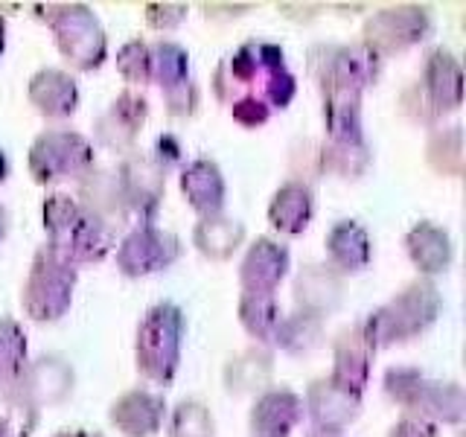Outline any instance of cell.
Wrapping results in <instances>:
<instances>
[{
	"label": "cell",
	"mask_w": 466,
	"mask_h": 437,
	"mask_svg": "<svg viewBox=\"0 0 466 437\" xmlns=\"http://www.w3.org/2000/svg\"><path fill=\"white\" fill-rule=\"evenodd\" d=\"M213 94L245 128H259L274 111L291 106L298 79L286 65L280 44L248 38L213 70Z\"/></svg>",
	"instance_id": "obj_1"
},
{
	"label": "cell",
	"mask_w": 466,
	"mask_h": 437,
	"mask_svg": "<svg viewBox=\"0 0 466 437\" xmlns=\"http://www.w3.org/2000/svg\"><path fill=\"white\" fill-rule=\"evenodd\" d=\"M41 225L44 233H47L44 245L76 271L82 266H96L116 245V233L96 222L94 216H87L76 204V198L67 193H53L44 198Z\"/></svg>",
	"instance_id": "obj_2"
},
{
	"label": "cell",
	"mask_w": 466,
	"mask_h": 437,
	"mask_svg": "<svg viewBox=\"0 0 466 437\" xmlns=\"http://www.w3.org/2000/svg\"><path fill=\"white\" fill-rule=\"evenodd\" d=\"M443 312V298L437 286L426 277L408 283L402 291H397L388 303L373 310L361 320V330L368 335L370 347L385 350L393 344H405L420 339L422 332L434 327V320Z\"/></svg>",
	"instance_id": "obj_3"
},
{
	"label": "cell",
	"mask_w": 466,
	"mask_h": 437,
	"mask_svg": "<svg viewBox=\"0 0 466 437\" xmlns=\"http://www.w3.org/2000/svg\"><path fill=\"white\" fill-rule=\"evenodd\" d=\"M35 18L50 29L65 62L79 70H99L108 58V38L99 18L85 4H35Z\"/></svg>",
	"instance_id": "obj_4"
},
{
	"label": "cell",
	"mask_w": 466,
	"mask_h": 437,
	"mask_svg": "<svg viewBox=\"0 0 466 437\" xmlns=\"http://www.w3.org/2000/svg\"><path fill=\"white\" fill-rule=\"evenodd\" d=\"M187 318L181 306L155 303L146 310L135 332V368L152 385H172L181 364Z\"/></svg>",
	"instance_id": "obj_5"
},
{
	"label": "cell",
	"mask_w": 466,
	"mask_h": 437,
	"mask_svg": "<svg viewBox=\"0 0 466 437\" xmlns=\"http://www.w3.org/2000/svg\"><path fill=\"white\" fill-rule=\"evenodd\" d=\"M382 388L388 397L405 408L408 417H420L437 426H461L466 417V393L458 382L429 379L417 368H388Z\"/></svg>",
	"instance_id": "obj_6"
},
{
	"label": "cell",
	"mask_w": 466,
	"mask_h": 437,
	"mask_svg": "<svg viewBox=\"0 0 466 437\" xmlns=\"http://www.w3.org/2000/svg\"><path fill=\"white\" fill-rule=\"evenodd\" d=\"M76 280L79 271L58 259L47 245H41L21 289L24 315L35 324H53V320L65 318L73 303Z\"/></svg>",
	"instance_id": "obj_7"
},
{
	"label": "cell",
	"mask_w": 466,
	"mask_h": 437,
	"mask_svg": "<svg viewBox=\"0 0 466 437\" xmlns=\"http://www.w3.org/2000/svg\"><path fill=\"white\" fill-rule=\"evenodd\" d=\"M94 167V143L70 128L41 131L26 155V169L33 175V181L41 187L79 181Z\"/></svg>",
	"instance_id": "obj_8"
},
{
	"label": "cell",
	"mask_w": 466,
	"mask_h": 437,
	"mask_svg": "<svg viewBox=\"0 0 466 437\" xmlns=\"http://www.w3.org/2000/svg\"><path fill=\"white\" fill-rule=\"evenodd\" d=\"M306 67H309L312 82L320 87V94L332 91V87H344V91L361 94L364 87L379 82L382 73V58L361 41L356 44H315L306 56Z\"/></svg>",
	"instance_id": "obj_9"
},
{
	"label": "cell",
	"mask_w": 466,
	"mask_h": 437,
	"mask_svg": "<svg viewBox=\"0 0 466 437\" xmlns=\"http://www.w3.org/2000/svg\"><path fill=\"white\" fill-rule=\"evenodd\" d=\"M431 33H434L431 12L417 4H402V6H388L373 12L361 26V44L370 47L379 58H385L417 47Z\"/></svg>",
	"instance_id": "obj_10"
},
{
	"label": "cell",
	"mask_w": 466,
	"mask_h": 437,
	"mask_svg": "<svg viewBox=\"0 0 466 437\" xmlns=\"http://www.w3.org/2000/svg\"><path fill=\"white\" fill-rule=\"evenodd\" d=\"M181 251L184 245L175 233L155 225H137L116 245V269H120L123 277L140 280V277H152L172 269L181 259Z\"/></svg>",
	"instance_id": "obj_11"
},
{
	"label": "cell",
	"mask_w": 466,
	"mask_h": 437,
	"mask_svg": "<svg viewBox=\"0 0 466 437\" xmlns=\"http://www.w3.org/2000/svg\"><path fill=\"white\" fill-rule=\"evenodd\" d=\"M116 178H120L131 218H137L140 228L155 225L167 189V172L149 155L128 152L116 167Z\"/></svg>",
	"instance_id": "obj_12"
},
{
	"label": "cell",
	"mask_w": 466,
	"mask_h": 437,
	"mask_svg": "<svg viewBox=\"0 0 466 437\" xmlns=\"http://www.w3.org/2000/svg\"><path fill=\"white\" fill-rule=\"evenodd\" d=\"M146 117H149V102H146V97L135 91H123L96 117L94 137L102 149L126 158L128 152H135L137 137L146 126Z\"/></svg>",
	"instance_id": "obj_13"
},
{
	"label": "cell",
	"mask_w": 466,
	"mask_h": 437,
	"mask_svg": "<svg viewBox=\"0 0 466 437\" xmlns=\"http://www.w3.org/2000/svg\"><path fill=\"white\" fill-rule=\"evenodd\" d=\"M73 198H76V204L87 216H94L96 222L111 228L114 233H120L131 218L120 178H116V169L94 167L76 181V196Z\"/></svg>",
	"instance_id": "obj_14"
},
{
	"label": "cell",
	"mask_w": 466,
	"mask_h": 437,
	"mask_svg": "<svg viewBox=\"0 0 466 437\" xmlns=\"http://www.w3.org/2000/svg\"><path fill=\"white\" fill-rule=\"evenodd\" d=\"M291 269V254L280 239L259 237L239 262V286L248 295H274Z\"/></svg>",
	"instance_id": "obj_15"
},
{
	"label": "cell",
	"mask_w": 466,
	"mask_h": 437,
	"mask_svg": "<svg viewBox=\"0 0 466 437\" xmlns=\"http://www.w3.org/2000/svg\"><path fill=\"white\" fill-rule=\"evenodd\" d=\"M303 408L312 420V429L344 432L361 414V393L335 385L329 376H324L306 388Z\"/></svg>",
	"instance_id": "obj_16"
},
{
	"label": "cell",
	"mask_w": 466,
	"mask_h": 437,
	"mask_svg": "<svg viewBox=\"0 0 466 437\" xmlns=\"http://www.w3.org/2000/svg\"><path fill=\"white\" fill-rule=\"evenodd\" d=\"M306 417L303 397L289 388H268L254 400L248 412L251 437H289Z\"/></svg>",
	"instance_id": "obj_17"
},
{
	"label": "cell",
	"mask_w": 466,
	"mask_h": 437,
	"mask_svg": "<svg viewBox=\"0 0 466 437\" xmlns=\"http://www.w3.org/2000/svg\"><path fill=\"white\" fill-rule=\"evenodd\" d=\"M376 350L370 347L368 335L361 330V320L353 327H344L332 341V373L329 379L335 385H341L347 391L364 393L373 368Z\"/></svg>",
	"instance_id": "obj_18"
},
{
	"label": "cell",
	"mask_w": 466,
	"mask_h": 437,
	"mask_svg": "<svg viewBox=\"0 0 466 437\" xmlns=\"http://www.w3.org/2000/svg\"><path fill=\"white\" fill-rule=\"evenodd\" d=\"M164 397L146 388H131L120 393L108 408V422L123 437H155L160 426H164Z\"/></svg>",
	"instance_id": "obj_19"
},
{
	"label": "cell",
	"mask_w": 466,
	"mask_h": 437,
	"mask_svg": "<svg viewBox=\"0 0 466 437\" xmlns=\"http://www.w3.org/2000/svg\"><path fill=\"white\" fill-rule=\"evenodd\" d=\"M291 298H295V306L300 312H309L324 320L344 300V277L332 271L327 262H309L295 274Z\"/></svg>",
	"instance_id": "obj_20"
},
{
	"label": "cell",
	"mask_w": 466,
	"mask_h": 437,
	"mask_svg": "<svg viewBox=\"0 0 466 437\" xmlns=\"http://www.w3.org/2000/svg\"><path fill=\"white\" fill-rule=\"evenodd\" d=\"M417 82L441 117L461 108V102H463V67L449 50H443V47L429 50Z\"/></svg>",
	"instance_id": "obj_21"
},
{
	"label": "cell",
	"mask_w": 466,
	"mask_h": 437,
	"mask_svg": "<svg viewBox=\"0 0 466 437\" xmlns=\"http://www.w3.org/2000/svg\"><path fill=\"white\" fill-rule=\"evenodd\" d=\"M15 382L21 385V391L38 408H44V405H56V402L70 397L73 382H76V373H73V368L65 359L38 356L35 361L24 364V371L15 376Z\"/></svg>",
	"instance_id": "obj_22"
},
{
	"label": "cell",
	"mask_w": 466,
	"mask_h": 437,
	"mask_svg": "<svg viewBox=\"0 0 466 437\" xmlns=\"http://www.w3.org/2000/svg\"><path fill=\"white\" fill-rule=\"evenodd\" d=\"M29 106H33L44 120H67L79 108V85L70 73L58 67H44L33 73L26 85Z\"/></svg>",
	"instance_id": "obj_23"
},
{
	"label": "cell",
	"mask_w": 466,
	"mask_h": 437,
	"mask_svg": "<svg viewBox=\"0 0 466 437\" xmlns=\"http://www.w3.org/2000/svg\"><path fill=\"white\" fill-rule=\"evenodd\" d=\"M178 187H181V196L187 198V204L201 218L218 216L225 210L228 184H225V175L218 169L216 160H210V158L189 160V164L181 169Z\"/></svg>",
	"instance_id": "obj_24"
},
{
	"label": "cell",
	"mask_w": 466,
	"mask_h": 437,
	"mask_svg": "<svg viewBox=\"0 0 466 437\" xmlns=\"http://www.w3.org/2000/svg\"><path fill=\"white\" fill-rule=\"evenodd\" d=\"M405 254L414 262L420 277H431L449 271L451 259H455V245H451L449 230L434 222H417L405 233Z\"/></svg>",
	"instance_id": "obj_25"
},
{
	"label": "cell",
	"mask_w": 466,
	"mask_h": 437,
	"mask_svg": "<svg viewBox=\"0 0 466 437\" xmlns=\"http://www.w3.org/2000/svg\"><path fill=\"white\" fill-rule=\"evenodd\" d=\"M327 266L332 271H339L341 277L347 274H359L370 266V257H373V245L368 230H364L359 222L353 218H341L327 230Z\"/></svg>",
	"instance_id": "obj_26"
},
{
	"label": "cell",
	"mask_w": 466,
	"mask_h": 437,
	"mask_svg": "<svg viewBox=\"0 0 466 437\" xmlns=\"http://www.w3.org/2000/svg\"><path fill=\"white\" fill-rule=\"evenodd\" d=\"M274 376V356L268 347H248L242 353L230 356L225 371H222V382L230 397H251V393L268 391Z\"/></svg>",
	"instance_id": "obj_27"
},
{
	"label": "cell",
	"mask_w": 466,
	"mask_h": 437,
	"mask_svg": "<svg viewBox=\"0 0 466 437\" xmlns=\"http://www.w3.org/2000/svg\"><path fill=\"white\" fill-rule=\"evenodd\" d=\"M315 216V196L312 187L286 181L268 201V225L283 233V237H300L312 225Z\"/></svg>",
	"instance_id": "obj_28"
},
{
	"label": "cell",
	"mask_w": 466,
	"mask_h": 437,
	"mask_svg": "<svg viewBox=\"0 0 466 437\" xmlns=\"http://www.w3.org/2000/svg\"><path fill=\"white\" fill-rule=\"evenodd\" d=\"M248 230L239 218H230L225 213L198 218L193 228V245L201 257H208L213 262H225L245 245Z\"/></svg>",
	"instance_id": "obj_29"
},
{
	"label": "cell",
	"mask_w": 466,
	"mask_h": 437,
	"mask_svg": "<svg viewBox=\"0 0 466 437\" xmlns=\"http://www.w3.org/2000/svg\"><path fill=\"white\" fill-rule=\"evenodd\" d=\"M324 128H327V143L364 140V131H361V94L344 91V87L324 91Z\"/></svg>",
	"instance_id": "obj_30"
},
{
	"label": "cell",
	"mask_w": 466,
	"mask_h": 437,
	"mask_svg": "<svg viewBox=\"0 0 466 437\" xmlns=\"http://www.w3.org/2000/svg\"><path fill=\"white\" fill-rule=\"evenodd\" d=\"M327 341V330H324V320L309 315V312H300L295 310L291 315H283L280 324L274 330V339L271 344L280 350L286 356H309L315 350H320Z\"/></svg>",
	"instance_id": "obj_31"
},
{
	"label": "cell",
	"mask_w": 466,
	"mask_h": 437,
	"mask_svg": "<svg viewBox=\"0 0 466 437\" xmlns=\"http://www.w3.org/2000/svg\"><path fill=\"white\" fill-rule=\"evenodd\" d=\"M426 164L431 172L443 178H461L466 169V146H463V126L434 128L426 140Z\"/></svg>",
	"instance_id": "obj_32"
},
{
	"label": "cell",
	"mask_w": 466,
	"mask_h": 437,
	"mask_svg": "<svg viewBox=\"0 0 466 437\" xmlns=\"http://www.w3.org/2000/svg\"><path fill=\"white\" fill-rule=\"evenodd\" d=\"M38 414L41 408L26 397L15 379L0 382V432L6 437H29L38 426Z\"/></svg>",
	"instance_id": "obj_33"
},
{
	"label": "cell",
	"mask_w": 466,
	"mask_h": 437,
	"mask_svg": "<svg viewBox=\"0 0 466 437\" xmlns=\"http://www.w3.org/2000/svg\"><path fill=\"white\" fill-rule=\"evenodd\" d=\"M239 324L242 330L257 341V347H268L274 339V330L280 324V303H277L274 295H248L242 291L239 295V306H237Z\"/></svg>",
	"instance_id": "obj_34"
},
{
	"label": "cell",
	"mask_w": 466,
	"mask_h": 437,
	"mask_svg": "<svg viewBox=\"0 0 466 437\" xmlns=\"http://www.w3.org/2000/svg\"><path fill=\"white\" fill-rule=\"evenodd\" d=\"M149 79L160 91L181 85L189 79V53L175 41H152L149 44Z\"/></svg>",
	"instance_id": "obj_35"
},
{
	"label": "cell",
	"mask_w": 466,
	"mask_h": 437,
	"mask_svg": "<svg viewBox=\"0 0 466 437\" xmlns=\"http://www.w3.org/2000/svg\"><path fill=\"white\" fill-rule=\"evenodd\" d=\"M324 158V175H335L341 181H359L370 169V146L364 140L356 143H320Z\"/></svg>",
	"instance_id": "obj_36"
},
{
	"label": "cell",
	"mask_w": 466,
	"mask_h": 437,
	"mask_svg": "<svg viewBox=\"0 0 466 437\" xmlns=\"http://www.w3.org/2000/svg\"><path fill=\"white\" fill-rule=\"evenodd\" d=\"M216 420L198 400H181L169 414V437H213Z\"/></svg>",
	"instance_id": "obj_37"
},
{
	"label": "cell",
	"mask_w": 466,
	"mask_h": 437,
	"mask_svg": "<svg viewBox=\"0 0 466 437\" xmlns=\"http://www.w3.org/2000/svg\"><path fill=\"white\" fill-rule=\"evenodd\" d=\"M26 364V335L18 320L0 318V382L15 379Z\"/></svg>",
	"instance_id": "obj_38"
},
{
	"label": "cell",
	"mask_w": 466,
	"mask_h": 437,
	"mask_svg": "<svg viewBox=\"0 0 466 437\" xmlns=\"http://www.w3.org/2000/svg\"><path fill=\"white\" fill-rule=\"evenodd\" d=\"M289 181H298L312 187V181H318L324 175V158H320V143L312 137H300L291 143L289 149Z\"/></svg>",
	"instance_id": "obj_39"
},
{
	"label": "cell",
	"mask_w": 466,
	"mask_h": 437,
	"mask_svg": "<svg viewBox=\"0 0 466 437\" xmlns=\"http://www.w3.org/2000/svg\"><path fill=\"white\" fill-rule=\"evenodd\" d=\"M116 73L128 85H152L149 79V41L131 38L116 53Z\"/></svg>",
	"instance_id": "obj_40"
},
{
	"label": "cell",
	"mask_w": 466,
	"mask_h": 437,
	"mask_svg": "<svg viewBox=\"0 0 466 437\" xmlns=\"http://www.w3.org/2000/svg\"><path fill=\"white\" fill-rule=\"evenodd\" d=\"M400 114L405 117L408 123H414V126H420V128H434L437 123L443 120L441 114L434 111V106L429 102V97L422 94V87H420V82L414 79V82H408L405 87H402V94H400Z\"/></svg>",
	"instance_id": "obj_41"
},
{
	"label": "cell",
	"mask_w": 466,
	"mask_h": 437,
	"mask_svg": "<svg viewBox=\"0 0 466 437\" xmlns=\"http://www.w3.org/2000/svg\"><path fill=\"white\" fill-rule=\"evenodd\" d=\"M164 106H167V114L178 117V120L196 117V111L201 106V87L193 79L175 85V87H169V91H164Z\"/></svg>",
	"instance_id": "obj_42"
},
{
	"label": "cell",
	"mask_w": 466,
	"mask_h": 437,
	"mask_svg": "<svg viewBox=\"0 0 466 437\" xmlns=\"http://www.w3.org/2000/svg\"><path fill=\"white\" fill-rule=\"evenodd\" d=\"M187 4H146L143 6V18L149 29H157V33H172L187 21Z\"/></svg>",
	"instance_id": "obj_43"
},
{
	"label": "cell",
	"mask_w": 466,
	"mask_h": 437,
	"mask_svg": "<svg viewBox=\"0 0 466 437\" xmlns=\"http://www.w3.org/2000/svg\"><path fill=\"white\" fill-rule=\"evenodd\" d=\"M181 152H184V146H181V140L175 137V135H160L157 140H155V149L149 152V158L155 160V164L164 169V172H169L172 167H178L181 164Z\"/></svg>",
	"instance_id": "obj_44"
},
{
	"label": "cell",
	"mask_w": 466,
	"mask_h": 437,
	"mask_svg": "<svg viewBox=\"0 0 466 437\" xmlns=\"http://www.w3.org/2000/svg\"><path fill=\"white\" fill-rule=\"evenodd\" d=\"M388 437H437V426L420 420V417H400L393 426L388 429Z\"/></svg>",
	"instance_id": "obj_45"
},
{
	"label": "cell",
	"mask_w": 466,
	"mask_h": 437,
	"mask_svg": "<svg viewBox=\"0 0 466 437\" xmlns=\"http://www.w3.org/2000/svg\"><path fill=\"white\" fill-rule=\"evenodd\" d=\"M251 9V4H204L201 12L208 21H233Z\"/></svg>",
	"instance_id": "obj_46"
},
{
	"label": "cell",
	"mask_w": 466,
	"mask_h": 437,
	"mask_svg": "<svg viewBox=\"0 0 466 437\" xmlns=\"http://www.w3.org/2000/svg\"><path fill=\"white\" fill-rule=\"evenodd\" d=\"M320 9L324 6H315V4H280L277 6V12L283 15V18H291V21H312L320 15Z\"/></svg>",
	"instance_id": "obj_47"
},
{
	"label": "cell",
	"mask_w": 466,
	"mask_h": 437,
	"mask_svg": "<svg viewBox=\"0 0 466 437\" xmlns=\"http://www.w3.org/2000/svg\"><path fill=\"white\" fill-rule=\"evenodd\" d=\"M53 437H102V434H96V432H85V429H67V432H58V434H53Z\"/></svg>",
	"instance_id": "obj_48"
},
{
	"label": "cell",
	"mask_w": 466,
	"mask_h": 437,
	"mask_svg": "<svg viewBox=\"0 0 466 437\" xmlns=\"http://www.w3.org/2000/svg\"><path fill=\"white\" fill-rule=\"evenodd\" d=\"M6 233H9V213H6L4 204H0V242H4Z\"/></svg>",
	"instance_id": "obj_49"
},
{
	"label": "cell",
	"mask_w": 466,
	"mask_h": 437,
	"mask_svg": "<svg viewBox=\"0 0 466 437\" xmlns=\"http://www.w3.org/2000/svg\"><path fill=\"white\" fill-rule=\"evenodd\" d=\"M6 178H9V158L0 149V184H6Z\"/></svg>",
	"instance_id": "obj_50"
},
{
	"label": "cell",
	"mask_w": 466,
	"mask_h": 437,
	"mask_svg": "<svg viewBox=\"0 0 466 437\" xmlns=\"http://www.w3.org/2000/svg\"><path fill=\"white\" fill-rule=\"evenodd\" d=\"M4 50H6V18L0 15V56H4Z\"/></svg>",
	"instance_id": "obj_51"
},
{
	"label": "cell",
	"mask_w": 466,
	"mask_h": 437,
	"mask_svg": "<svg viewBox=\"0 0 466 437\" xmlns=\"http://www.w3.org/2000/svg\"><path fill=\"white\" fill-rule=\"evenodd\" d=\"M306 437H344L341 432H324V429H312Z\"/></svg>",
	"instance_id": "obj_52"
},
{
	"label": "cell",
	"mask_w": 466,
	"mask_h": 437,
	"mask_svg": "<svg viewBox=\"0 0 466 437\" xmlns=\"http://www.w3.org/2000/svg\"><path fill=\"white\" fill-rule=\"evenodd\" d=\"M0 437H6V434H4V432H0Z\"/></svg>",
	"instance_id": "obj_53"
}]
</instances>
